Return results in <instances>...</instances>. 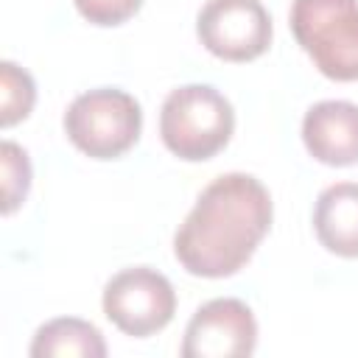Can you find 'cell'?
Returning a JSON list of instances; mask_svg holds the SVG:
<instances>
[{
  "label": "cell",
  "mask_w": 358,
  "mask_h": 358,
  "mask_svg": "<svg viewBox=\"0 0 358 358\" xmlns=\"http://www.w3.org/2000/svg\"><path fill=\"white\" fill-rule=\"evenodd\" d=\"M271 227V196L249 173H224L196 199L173 235L176 260L196 277H229L255 255Z\"/></svg>",
  "instance_id": "6da1fadb"
},
{
  "label": "cell",
  "mask_w": 358,
  "mask_h": 358,
  "mask_svg": "<svg viewBox=\"0 0 358 358\" xmlns=\"http://www.w3.org/2000/svg\"><path fill=\"white\" fill-rule=\"evenodd\" d=\"M235 131L232 103L210 84L171 90L159 109V137L185 162L215 157Z\"/></svg>",
  "instance_id": "7a4b0ae2"
},
{
  "label": "cell",
  "mask_w": 358,
  "mask_h": 358,
  "mask_svg": "<svg viewBox=\"0 0 358 358\" xmlns=\"http://www.w3.org/2000/svg\"><path fill=\"white\" fill-rule=\"evenodd\" d=\"M291 31L322 76L358 81V0H294Z\"/></svg>",
  "instance_id": "3957f363"
},
{
  "label": "cell",
  "mask_w": 358,
  "mask_h": 358,
  "mask_svg": "<svg viewBox=\"0 0 358 358\" xmlns=\"http://www.w3.org/2000/svg\"><path fill=\"white\" fill-rule=\"evenodd\" d=\"M143 129L140 103L115 87H98L73 98L64 112L70 143L92 159H115L126 154Z\"/></svg>",
  "instance_id": "277c9868"
},
{
  "label": "cell",
  "mask_w": 358,
  "mask_h": 358,
  "mask_svg": "<svg viewBox=\"0 0 358 358\" xmlns=\"http://www.w3.org/2000/svg\"><path fill=\"white\" fill-rule=\"evenodd\" d=\"M106 319L134 338H148L162 330L176 310V294L165 274L148 266L117 271L101 296Z\"/></svg>",
  "instance_id": "5b68a950"
},
{
  "label": "cell",
  "mask_w": 358,
  "mask_h": 358,
  "mask_svg": "<svg viewBox=\"0 0 358 358\" xmlns=\"http://www.w3.org/2000/svg\"><path fill=\"white\" fill-rule=\"evenodd\" d=\"M201 45L224 62H252L271 45V17L260 0H207L196 17Z\"/></svg>",
  "instance_id": "8992f818"
},
{
  "label": "cell",
  "mask_w": 358,
  "mask_h": 358,
  "mask_svg": "<svg viewBox=\"0 0 358 358\" xmlns=\"http://www.w3.org/2000/svg\"><path fill=\"white\" fill-rule=\"evenodd\" d=\"M257 347V322L246 302L221 296L204 302L185 327V358H241Z\"/></svg>",
  "instance_id": "52a82bcc"
},
{
  "label": "cell",
  "mask_w": 358,
  "mask_h": 358,
  "mask_svg": "<svg viewBox=\"0 0 358 358\" xmlns=\"http://www.w3.org/2000/svg\"><path fill=\"white\" fill-rule=\"evenodd\" d=\"M302 143L324 165L344 168L358 162V103L319 101L302 117Z\"/></svg>",
  "instance_id": "ba28073f"
},
{
  "label": "cell",
  "mask_w": 358,
  "mask_h": 358,
  "mask_svg": "<svg viewBox=\"0 0 358 358\" xmlns=\"http://www.w3.org/2000/svg\"><path fill=\"white\" fill-rule=\"evenodd\" d=\"M319 243L341 257H358V185L336 182L324 187L313 207Z\"/></svg>",
  "instance_id": "9c48e42d"
},
{
  "label": "cell",
  "mask_w": 358,
  "mask_h": 358,
  "mask_svg": "<svg viewBox=\"0 0 358 358\" xmlns=\"http://www.w3.org/2000/svg\"><path fill=\"white\" fill-rule=\"evenodd\" d=\"M34 358H103L106 344L101 330L92 322L76 319V316H62L45 322L28 350Z\"/></svg>",
  "instance_id": "30bf717a"
},
{
  "label": "cell",
  "mask_w": 358,
  "mask_h": 358,
  "mask_svg": "<svg viewBox=\"0 0 358 358\" xmlns=\"http://www.w3.org/2000/svg\"><path fill=\"white\" fill-rule=\"evenodd\" d=\"M34 101H36L34 78L14 62H3L0 64V126L8 129L17 120L28 117V112L34 109Z\"/></svg>",
  "instance_id": "8fae6325"
},
{
  "label": "cell",
  "mask_w": 358,
  "mask_h": 358,
  "mask_svg": "<svg viewBox=\"0 0 358 358\" xmlns=\"http://www.w3.org/2000/svg\"><path fill=\"white\" fill-rule=\"evenodd\" d=\"M0 165H3V215H11L31 187V162L25 148H20L11 140H3Z\"/></svg>",
  "instance_id": "7c38bea8"
},
{
  "label": "cell",
  "mask_w": 358,
  "mask_h": 358,
  "mask_svg": "<svg viewBox=\"0 0 358 358\" xmlns=\"http://www.w3.org/2000/svg\"><path fill=\"white\" fill-rule=\"evenodd\" d=\"M78 14L92 25H120L140 8L143 0H73Z\"/></svg>",
  "instance_id": "4fadbf2b"
}]
</instances>
